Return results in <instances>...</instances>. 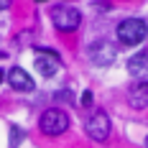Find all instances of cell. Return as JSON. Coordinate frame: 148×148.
<instances>
[{
	"instance_id": "obj_4",
	"label": "cell",
	"mask_w": 148,
	"mask_h": 148,
	"mask_svg": "<svg viewBox=\"0 0 148 148\" xmlns=\"http://www.w3.org/2000/svg\"><path fill=\"white\" fill-rule=\"evenodd\" d=\"M110 118H107V112L105 110H97V112H92V118L87 120V135L92 140H97V143H102L110 138Z\"/></svg>"
},
{
	"instance_id": "obj_12",
	"label": "cell",
	"mask_w": 148,
	"mask_h": 148,
	"mask_svg": "<svg viewBox=\"0 0 148 148\" xmlns=\"http://www.w3.org/2000/svg\"><path fill=\"white\" fill-rule=\"evenodd\" d=\"M82 105H84V107H89V105H92V92H84V95H82Z\"/></svg>"
},
{
	"instance_id": "obj_1",
	"label": "cell",
	"mask_w": 148,
	"mask_h": 148,
	"mask_svg": "<svg viewBox=\"0 0 148 148\" xmlns=\"http://www.w3.org/2000/svg\"><path fill=\"white\" fill-rule=\"evenodd\" d=\"M148 36V26L140 18H125L118 26V41L123 46H138L140 41H146Z\"/></svg>"
},
{
	"instance_id": "obj_5",
	"label": "cell",
	"mask_w": 148,
	"mask_h": 148,
	"mask_svg": "<svg viewBox=\"0 0 148 148\" xmlns=\"http://www.w3.org/2000/svg\"><path fill=\"white\" fill-rule=\"evenodd\" d=\"M89 59L95 66H110L112 61L118 59V49L110 41H95L89 46Z\"/></svg>"
},
{
	"instance_id": "obj_11",
	"label": "cell",
	"mask_w": 148,
	"mask_h": 148,
	"mask_svg": "<svg viewBox=\"0 0 148 148\" xmlns=\"http://www.w3.org/2000/svg\"><path fill=\"white\" fill-rule=\"evenodd\" d=\"M54 97H56L59 102H72V92H66V89H61V92H56Z\"/></svg>"
},
{
	"instance_id": "obj_14",
	"label": "cell",
	"mask_w": 148,
	"mask_h": 148,
	"mask_svg": "<svg viewBox=\"0 0 148 148\" xmlns=\"http://www.w3.org/2000/svg\"><path fill=\"white\" fill-rule=\"evenodd\" d=\"M0 82H3V72H0Z\"/></svg>"
},
{
	"instance_id": "obj_7",
	"label": "cell",
	"mask_w": 148,
	"mask_h": 148,
	"mask_svg": "<svg viewBox=\"0 0 148 148\" xmlns=\"http://www.w3.org/2000/svg\"><path fill=\"white\" fill-rule=\"evenodd\" d=\"M59 66H61V59L56 54H51V51H41L36 56V69L44 74V77H54V74L59 72Z\"/></svg>"
},
{
	"instance_id": "obj_8",
	"label": "cell",
	"mask_w": 148,
	"mask_h": 148,
	"mask_svg": "<svg viewBox=\"0 0 148 148\" xmlns=\"http://www.w3.org/2000/svg\"><path fill=\"white\" fill-rule=\"evenodd\" d=\"M128 102H130V107H135V110L148 107V82H138V84L130 87V92H128Z\"/></svg>"
},
{
	"instance_id": "obj_6",
	"label": "cell",
	"mask_w": 148,
	"mask_h": 148,
	"mask_svg": "<svg viewBox=\"0 0 148 148\" xmlns=\"http://www.w3.org/2000/svg\"><path fill=\"white\" fill-rule=\"evenodd\" d=\"M8 84L18 92H31V89L36 87L33 84V79H31V74L23 69V66H13L10 72H8Z\"/></svg>"
},
{
	"instance_id": "obj_9",
	"label": "cell",
	"mask_w": 148,
	"mask_h": 148,
	"mask_svg": "<svg viewBox=\"0 0 148 148\" xmlns=\"http://www.w3.org/2000/svg\"><path fill=\"white\" fill-rule=\"evenodd\" d=\"M128 72L133 77H138V79H146L148 77V51H140V54L128 59Z\"/></svg>"
},
{
	"instance_id": "obj_13",
	"label": "cell",
	"mask_w": 148,
	"mask_h": 148,
	"mask_svg": "<svg viewBox=\"0 0 148 148\" xmlns=\"http://www.w3.org/2000/svg\"><path fill=\"white\" fill-rule=\"evenodd\" d=\"M5 8H10V0H0V10H5Z\"/></svg>"
},
{
	"instance_id": "obj_3",
	"label": "cell",
	"mask_w": 148,
	"mask_h": 148,
	"mask_svg": "<svg viewBox=\"0 0 148 148\" xmlns=\"http://www.w3.org/2000/svg\"><path fill=\"white\" fill-rule=\"evenodd\" d=\"M38 128H41V133L44 135H61L66 133V128H69V115L64 112V110H56V107H51V110H46L41 120H38Z\"/></svg>"
},
{
	"instance_id": "obj_2",
	"label": "cell",
	"mask_w": 148,
	"mask_h": 148,
	"mask_svg": "<svg viewBox=\"0 0 148 148\" xmlns=\"http://www.w3.org/2000/svg\"><path fill=\"white\" fill-rule=\"evenodd\" d=\"M51 23H54L59 31L69 33V31H77V28H79V23H82V13H79L74 5H64V3H59V5L51 8Z\"/></svg>"
},
{
	"instance_id": "obj_10",
	"label": "cell",
	"mask_w": 148,
	"mask_h": 148,
	"mask_svg": "<svg viewBox=\"0 0 148 148\" xmlns=\"http://www.w3.org/2000/svg\"><path fill=\"white\" fill-rule=\"evenodd\" d=\"M21 140H23V130L18 125H10V148H18Z\"/></svg>"
},
{
	"instance_id": "obj_15",
	"label": "cell",
	"mask_w": 148,
	"mask_h": 148,
	"mask_svg": "<svg viewBox=\"0 0 148 148\" xmlns=\"http://www.w3.org/2000/svg\"><path fill=\"white\" fill-rule=\"evenodd\" d=\"M146 146H148V138H146Z\"/></svg>"
}]
</instances>
